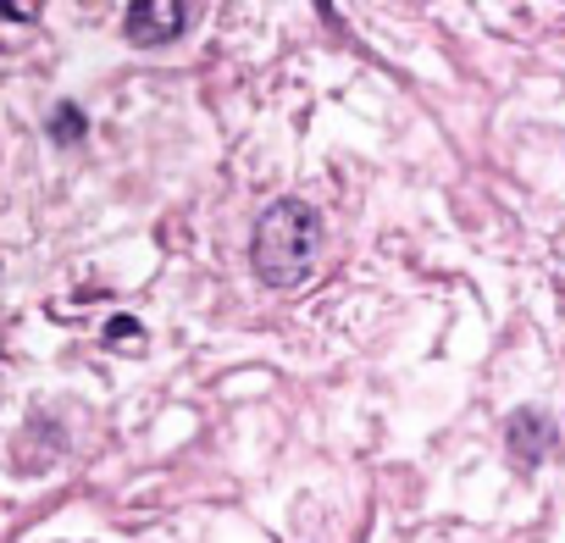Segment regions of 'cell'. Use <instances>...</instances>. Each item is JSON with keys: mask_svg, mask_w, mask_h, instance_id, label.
<instances>
[{"mask_svg": "<svg viewBox=\"0 0 565 543\" xmlns=\"http://www.w3.org/2000/svg\"><path fill=\"white\" fill-rule=\"evenodd\" d=\"M317 249H322V222L306 200H271L255 222L249 238V260L260 272V284L271 289H295L317 272Z\"/></svg>", "mask_w": 565, "mask_h": 543, "instance_id": "cell-1", "label": "cell"}, {"mask_svg": "<svg viewBox=\"0 0 565 543\" xmlns=\"http://www.w3.org/2000/svg\"><path fill=\"white\" fill-rule=\"evenodd\" d=\"M183 23H189L183 0H134V7H128V40H134L139 51H156V45L178 40Z\"/></svg>", "mask_w": 565, "mask_h": 543, "instance_id": "cell-2", "label": "cell"}, {"mask_svg": "<svg viewBox=\"0 0 565 543\" xmlns=\"http://www.w3.org/2000/svg\"><path fill=\"white\" fill-rule=\"evenodd\" d=\"M78 134H84V117H78V106H62V111H56V139H62V145H73Z\"/></svg>", "mask_w": 565, "mask_h": 543, "instance_id": "cell-3", "label": "cell"}, {"mask_svg": "<svg viewBox=\"0 0 565 543\" xmlns=\"http://www.w3.org/2000/svg\"><path fill=\"white\" fill-rule=\"evenodd\" d=\"M106 339H111V344H122V339H134V344H139V339H145V328H139L134 317H111V328H106Z\"/></svg>", "mask_w": 565, "mask_h": 543, "instance_id": "cell-4", "label": "cell"}]
</instances>
